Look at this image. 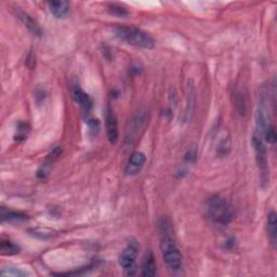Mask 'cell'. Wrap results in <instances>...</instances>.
Returning a JSON list of instances; mask_svg holds the SVG:
<instances>
[{
	"instance_id": "277c9868",
	"label": "cell",
	"mask_w": 277,
	"mask_h": 277,
	"mask_svg": "<svg viewBox=\"0 0 277 277\" xmlns=\"http://www.w3.org/2000/svg\"><path fill=\"white\" fill-rule=\"evenodd\" d=\"M160 251L166 267L172 272H178L182 269V255L177 244L169 234L165 233L160 239Z\"/></svg>"
},
{
	"instance_id": "30bf717a",
	"label": "cell",
	"mask_w": 277,
	"mask_h": 277,
	"mask_svg": "<svg viewBox=\"0 0 277 277\" xmlns=\"http://www.w3.org/2000/svg\"><path fill=\"white\" fill-rule=\"evenodd\" d=\"M72 95H73V99L75 100L77 104H79L80 106H82L86 111H90L92 105V99L90 97V95L88 93H86V92L80 88L79 86H75L73 90H72Z\"/></svg>"
},
{
	"instance_id": "9a60e30c",
	"label": "cell",
	"mask_w": 277,
	"mask_h": 277,
	"mask_svg": "<svg viewBox=\"0 0 277 277\" xmlns=\"http://www.w3.org/2000/svg\"><path fill=\"white\" fill-rule=\"evenodd\" d=\"M27 216L22 212L11 211L5 209L4 207L1 208V221H8V222H16V221H23L26 220Z\"/></svg>"
},
{
	"instance_id": "7c38bea8",
	"label": "cell",
	"mask_w": 277,
	"mask_h": 277,
	"mask_svg": "<svg viewBox=\"0 0 277 277\" xmlns=\"http://www.w3.org/2000/svg\"><path fill=\"white\" fill-rule=\"evenodd\" d=\"M267 230H268L269 238L275 248L277 241V216L274 210H271L268 215Z\"/></svg>"
},
{
	"instance_id": "7a4b0ae2",
	"label": "cell",
	"mask_w": 277,
	"mask_h": 277,
	"mask_svg": "<svg viewBox=\"0 0 277 277\" xmlns=\"http://www.w3.org/2000/svg\"><path fill=\"white\" fill-rule=\"evenodd\" d=\"M207 216L218 227H227L233 221L234 208L220 195H213L207 201Z\"/></svg>"
},
{
	"instance_id": "44dd1931",
	"label": "cell",
	"mask_w": 277,
	"mask_h": 277,
	"mask_svg": "<svg viewBox=\"0 0 277 277\" xmlns=\"http://www.w3.org/2000/svg\"><path fill=\"white\" fill-rule=\"evenodd\" d=\"M27 125L26 124H20V126L17 127V137L15 138H25L26 135H27Z\"/></svg>"
},
{
	"instance_id": "e0dca14e",
	"label": "cell",
	"mask_w": 277,
	"mask_h": 277,
	"mask_svg": "<svg viewBox=\"0 0 277 277\" xmlns=\"http://www.w3.org/2000/svg\"><path fill=\"white\" fill-rule=\"evenodd\" d=\"M1 275L2 276H27L31 275L30 272H27L26 270H23L20 268L15 267H8V268H2L1 269Z\"/></svg>"
},
{
	"instance_id": "ba28073f",
	"label": "cell",
	"mask_w": 277,
	"mask_h": 277,
	"mask_svg": "<svg viewBox=\"0 0 277 277\" xmlns=\"http://www.w3.org/2000/svg\"><path fill=\"white\" fill-rule=\"evenodd\" d=\"M14 12H15L17 19H19L23 24H24V26L27 28L28 31L33 33L34 35H36V36H38V37L42 36V34H43L42 28H40L39 24L32 15H30L27 12H25V11H23L20 8H15Z\"/></svg>"
},
{
	"instance_id": "8fae6325",
	"label": "cell",
	"mask_w": 277,
	"mask_h": 277,
	"mask_svg": "<svg viewBox=\"0 0 277 277\" xmlns=\"http://www.w3.org/2000/svg\"><path fill=\"white\" fill-rule=\"evenodd\" d=\"M48 7L50 12L53 14L57 19H62L68 14L69 12V2L65 0H61V1H50L48 2Z\"/></svg>"
},
{
	"instance_id": "ac0fdd59",
	"label": "cell",
	"mask_w": 277,
	"mask_h": 277,
	"mask_svg": "<svg viewBox=\"0 0 277 277\" xmlns=\"http://www.w3.org/2000/svg\"><path fill=\"white\" fill-rule=\"evenodd\" d=\"M262 138H263V140L267 141L269 144H275L276 140H277L275 127L272 125H269L268 128L265 129L262 134Z\"/></svg>"
},
{
	"instance_id": "52a82bcc",
	"label": "cell",
	"mask_w": 277,
	"mask_h": 277,
	"mask_svg": "<svg viewBox=\"0 0 277 277\" xmlns=\"http://www.w3.org/2000/svg\"><path fill=\"white\" fill-rule=\"evenodd\" d=\"M105 126H106V134L108 141L112 144H116L119 138V130H118V121L117 117L115 115L112 108H107L106 113V119H105Z\"/></svg>"
},
{
	"instance_id": "8992f818",
	"label": "cell",
	"mask_w": 277,
	"mask_h": 277,
	"mask_svg": "<svg viewBox=\"0 0 277 277\" xmlns=\"http://www.w3.org/2000/svg\"><path fill=\"white\" fill-rule=\"evenodd\" d=\"M145 163H146L145 154L140 151L132 153L125 168V176L129 178L138 176L143 169Z\"/></svg>"
},
{
	"instance_id": "2e32d148",
	"label": "cell",
	"mask_w": 277,
	"mask_h": 277,
	"mask_svg": "<svg viewBox=\"0 0 277 277\" xmlns=\"http://www.w3.org/2000/svg\"><path fill=\"white\" fill-rule=\"evenodd\" d=\"M0 250H1L3 256H14L20 252V247L9 239H2L1 245H0Z\"/></svg>"
},
{
	"instance_id": "ffe728a7",
	"label": "cell",
	"mask_w": 277,
	"mask_h": 277,
	"mask_svg": "<svg viewBox=\"0 0 277 277\" xmlns=\"http://www.w3.org/2000/svg\"><path fill=\"white\" fill-rule=\"evenodd\" d=\"M108 10H109V12H111V14L118 15V16H124L128 13L125 8L120 7V5H117V4H112Z\"/></svg>"
},
{
	"instance_id": "5b68a950",
	"label": "cell",
	"mask_w": 277,
	"mask_h": 277,
	"mask_svg": "<svg viewBox=\"0 0 277 277\" xmlns=\"http://www.w3.org/2000/svg\"><path fill=\"white\" fill-rule=\"evenodd\" d=\"M138 253V241L130 239L125 249L120 252L118 263L127 275H134L137 269V257Z\"/></svg>"
},
{
	"instance_id": "4fadbf2b",
	"label": "cell",
	"mask_w": 277,
	"mask_h": 277,
	"mask_svg": "<svg viewBox=\"0 0 277 277\" xmlns=\"http://www.w3.org/2000/svg\"><path fill=\"white\" fill-rule=\"evenodd\" d=\"M146 120V112H140L137 116L134 118V120L131 121V128L128 130V137H127V140H134L136 138L135 132L138 130H140L142 128L143 124L145 123Z\"/></svg>"
},
{
	"instance_id": "3957f363",
	"label": "cell",
	"mask_w": 277,
	"mask_h": 277,
	"mask_svg": "<svg viewBox=\"0 0 277 277\" xmlns=\"http://www.w3.org/2000/svg\"><path fill=\"white\" fill-rule=\"evenodd\" d=\"M251 142L256 154V161L259 170L260 182H261V185L264 188L267 187V185L270 183V168H269L267 147H265L262 136L260 135L258 131L253 132Z\"/></svg>"
},
{
	"instance_id": "9c48e42d",
	"label": "cell",
	"mask_w": 277,
	"mask_h": 277,
	"mask_svg": "<svg viewBox=\"0 0 277 277\" xmlns=\"http://www.w3.org/2000/svg\"><path fill=\"white\" fill-rule=\"evenodd\" d=\"M62 154V148L60 146L54 147L52 151L50 152V154L47 156V158L45 159V161L43 163V165L40 166V168L37 172V176L40 179H46L47 176L49 175V172L52 168V166L56 161V159L60 157V155Z\"/></svg>"
},
{
	"instance_id": "d6986e66",
	"label": "cell",
	"mask_w": 277,
	"mask_h": 277,
	"mask_svg": "<svg viewBox=\"0 0 277 277\" xmlns=\"http://www.w3.org/2000/svg\"><path fill=\"white\" fill-rule=\"evenodd\" d=\"M194 88L193 86H188V94H187V105L185 109V116H187V119L189 118L190 114L193 112V106H194Z\"/></svg>"
},
{
	"instance_id": "6da1fadb",
	"label": "cell",
	"mask_w": 277,
	"mask_h": 277,
	"mask_svg": "<svg viewBox=\"0 0 277 277\" xmlns=\"http://www.w3.org/2000/svg\"><path fill=\"white\" fill-rule=\"evenodd\" d=\"M113 31L118 39L132 47L147 50L155 47V40L151 35L137 26L115 25Z\"/></svg>"
},
{
	"instance_id": "5bb4252c",
	"label": "cell",
	"mask_w": 277,
	"mask_h": 277,
	"mask_svg": "<svg viewBox=\"0 0 277 277\" xmlns=\"http://www.w3.org/2000/svg\"><path fill=\"white\" fill-rule=\"evenodd\" d=\"M157 273V267H156L155 259L152 252H149L145 257L142 265V276H155Z\"/></svg>"
}]
</instances>
